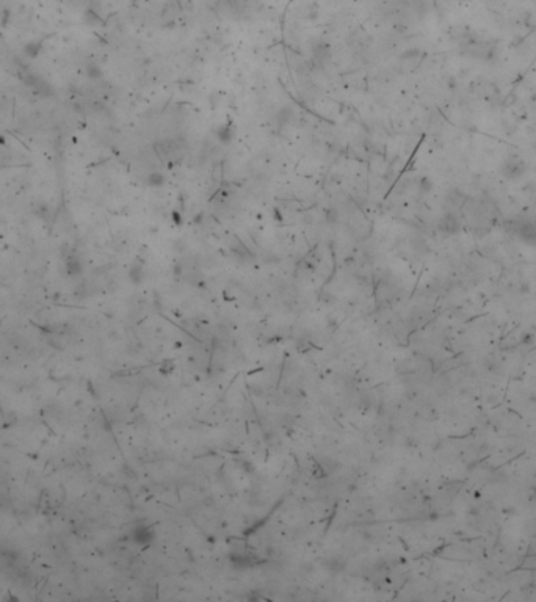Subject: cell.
Segmentation results:
<instances>
[{
  "mask_svg": "<svg viewBox=\"0 0 536 602\" xmlns=\"http://www.w3.org/2000/svg\"><path fill=\"white\" fill-rule=\"evenodd\" d=\"M527 171L525 162L517 158V157H510L503 162V165L500 167V173L505 179H517L521 177Z\"/></svg>",
  "mask_w": 536,
  "mask_h": 602,
  "instance_id": "1",
  "label": "cell"
},
{
  "mask_svg": "<svg viewBox=\"0 0 536 602\" xmlns=\"http://www.w3.org/2000/svg\"><path fill=\"white\" fill-rule=\"evenodd\" d=\"M510 229L514 235L522 240H534L536 238V224L528 220H514L510 223Z\"/></svg>",
  "mask_w": 536,
  "mask_h": 602,
  "instance_id": "2",
  "label": "cell"
},
{
  "mask_svg": "<svg viewBox=\"0 0 536 602\" xmlns=\"http://www.w3.org/2000/svg\"><path fill=\"white\" fill-rule=\"evenodd\" d=\"M217 137L221 143L227 144L231 143L234 138V124L232 121H227V124H223L217 129Z\"/></svg>",
  "mask_w": 536,
  "mask_h": 602,
  "instance_id": "3",
  "label": "cell"
},
{
  "mask_svg": "<svg viewBox=\"0 0 536 602\" xmlns=\"http://www.w3.org/2000/svg\"><path fill=\"white\" fill-rule=\"evenodd\" d=\"M441 229H444V231H447V232H450V234H453L455 231L460 229V221H458L457 217H455V214L450 212V214H447V215L442 218Z\"/></svg>",
  "mask_w": 536,
  "mask_h": 602,
  "instance_id": "4",
  "label": "cell"
},
{
  "mask_svg": "<svg viewBox=\"0 0 536 602\" xmlns=\"http://www.w3.org/2000/svg\"><path fill=\"white\" fill-rule=\"evenodd\" d=\"M146 182H148V185L152 187V188H160V187H163L167 184V177H165L163 173L154 171V173H151L148 176V181H146Z\"/></svg>",
  "mask_w": 536,
  "mask_h": 602,
  "instance_id": "5",
  "label": "cell"
},
{
  "mask_svg": "<svg viewBox=\"0 0 536 602\" xmlns=\"http://www.w3.org/2000/svg\"><path fill=\"white\" fill-rule=\"evenodd\" d=\"M41 51H43L41 43H36V41H31V43H28V44L24 46V54H25L28 58H36V57L41 54Z\"/></svg>",
  "mask_w": 536,
  "mask_h": 602,
  "instance_id": "6",
  "label": "cell"
},
{
  "mask_svg": "<svg viewBox=\"0 0 536 602\" xmlns=\"http://www.w3.org/2000/svg\"><path fill=\"white\" fill-rule=\"evenodd\" d=\"M129 279H131L134 284H140L143 281V267L138 264L132 265L131 270H129Z\"/></svg>",
  "mask_w": 536,
  "mask_h": 602,
  "instance_id": "7",
  "label": "cell"
},
{
  "mask_svg": "<svg viewBox=\"0 0 536 602\" xmlns=\"http://www.w3.org/2000/svg\"><path fill=\"white\" fill-rule=\"evenodd\" d=\"M102 69L97 66V64H94V63H90L88 66H87V75L90 77V78H93V80H97V78H101L102 77Z\"/></svg>",
  "mask_w": 536,
  "mask_h": 602,
  "instance_id": "8",
  "label": "cell"
},
{
  "mask_svg": "<svg viewBox=\"0 0 536 602\" xmlns=\"http://www.w3.org/2000/svg\"><path fill=\"white\" fill-rule=\"evenodd\" d=\"M231 560H232L234 566H237V568L251 566V560H250V557H246V555H241V554H238V555H231Z\"/></svg>",
  "mask_w": 536,
  "mask_h": 602,
  "instance_id": "9",
  "label": "cell"
},
{
  "mask_svg": "<svg viewBox=\"0 0 536 602\" xmlns=\"http://www.w3.org/2000/svg\"><path fill=\"white\" fill-rule=\"evenodd\" d=\"M173 369H174V364H173V361H163L161 363V373H163V375H168V373H171L173 372Z\"/></svg>",
  "mask_w": 536,
  "mask_h": 602,
  "instance_id": "10",
  "label": "cell"
},
{
  "mask_svg": "<svg viewBox=\"0 0 536 602\" xmlns=\"http://www.w3.org/2000/svg\"><path fill=\"white\" fill-rule=\"evenodd\" d=\"M68 270H69V273H74V274L80 271V265H78V262L75 259H71L68 262Z\"/></svg>",
  "mask_w": 536,
  "mask_h": 602,
  "instance_id": "11",
  "label": "cell"
},
{
  "mask_svg": "<svg viewBox=\"0 0 536 602\" xmlns=\"http://www.w3.org/2000/svg\"><path fill=\"white\" fill-rule=\"evenodd\" d=\"M326 217H328V221H329V223H336V221H337V217H339V214H337V210H336V209H329V210H328V214H326Z\"/></svg>",
  "mask_w": 536,
  "mask_h": 602,
  "instance_id": "12",
  "label": "cell"
},
{
  "mask_svg": "<svg viewBox=\"0 0 536 602\" xmlns=\"http://www.w3.org/2000/svg\"><path fill=\"white\" fill-rule=\"evenodd\" d=\"M173 220H174V223L179 226V224H182V217L179 215V212H173Z\"/></svg>",
  "mask_w": 536,
  "mask_h": 602,
  "instance_id": "13",
  "label": "cell"
}]
</instances>
